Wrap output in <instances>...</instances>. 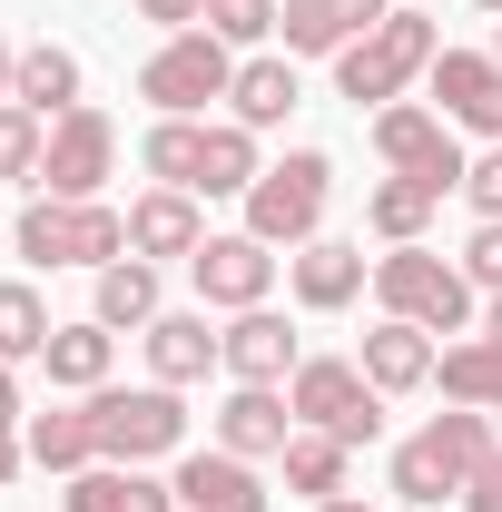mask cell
Returning <instances> with one entry per match:
<instances>
[{
  "label": "cell",
  "mask_w": 502,
  "mask_h": 512,
  "mask_svg": "<svg viewBox=\"0 0 502 512\" xmlns=\"http://www.w3.org/2000/svg\"><path fill=\"white\" fill-rule=\"evenodd\" d=\"M375 306L424 335H473L483 325V286L463 276V256H434V247H384L375 256Z\"/></svg>",
  "instance_id": "1"
},
{
  "label": "cell",
  "mask_w": 502,
  "mask_h": 512,
  "mask_svg": "<svg viewBox=\"0 0 502 512\" xmlns=\"http://www.w3.org/2000/svg\"><path fill=\"white\" fill-rule=\"evenodd\" d=\"M493 444H502L493 414L453 404V414H434L424 434H404V444H394V493H404L414 512H434L443 493H473V473L493 463Z\"/></svg>",
  "instance_id": "2"
},
{
  "label": "cell",
  "mask_w": 502,
  "mask_h": 512,
  "mask_svg": "<svg viewBox=\"0 0 502 512\" xmlns=\"http://www.w3.org/2000/svg\"><path fill=\"white\" fill-rule=\"evenodd\" d=\"M10 247L30 256V266H119L128 256V207L109 197H30L20 207V227H10Z\"/></svg>",
  "instance_id": "3"
},
{
  "label": "cell",
  "mask_w": 502,
  "mask_h": 512,
  "mask_svg": "<svg viewBox=\"0 0 502 512\" xmlns=\"http://www.w3.org/2000/svg\"><path fill=\"white\" fill-rule=\"evenodd\" d=\"M434 50H443V30L424 20V10H384L375 30H365V40L335 60V89H345L355 109H394V99H404V89L434 69Z\"/></svg>",
  "instance_id": "4"
},
{
  "label": "cell",
  "mask_w": 502,
  "mask_h": 512,
  "mask_svg": "<svg viewBox=\"0 0 502 512\" xmlns=\"http://www.w3.org/2000/svg\"><path fill=\"white\" fill-rule=\"evenodd\" d=\"M237 207H247V237L306 247V237H325V207H335V158L325 148H286V158H266V178Z\"/></svg>",
  "instance_id": "5"
},
{
  "label": "cell",
  "mask_w": 502,
  "mask_h": 512,
  "mask_svg": "<svg viewBox=\"0 0 502 512\" xmlns=\"http://www.w3.org/2000/svg\"><path fill=\"white\" fill-rule=\"evenodd\" d=\"M89 404V424H99V463H168V453H188V404H178V384H99V394H79Z\"/></svg>",
  "instance_id": "6"
},
{
  "label": "cell",
  "mask_w": 502,
  "mask_h": 512,
  "mask_svg": "<svg viewBox=\"0 0 502 512\" xmlns=\"http://www.w3.org/2000/svg\"><path fill=\"white\" fill-rule=\"evenodd\" d=\"M227 89H237V50L217 30H168L138 69V99L158 119H207V99H227Z\"/></svg>",
  "instance_id": "7"
},
{
  "label": "cell",
  "mask_w": 502,
  "mask_h": 512,
  "mask_svg": "<svg viewBox=\"0 0 502 512\" xmlns=\"http://www.w3.org/2000/svg\"><path fill=\"white\" fill-rule=\"evenodd\" d=\"M286 404H296V424L335 434V444H375L384 434V394L365 384L355 355H306V365L286 375Z\"/></svg>",
  "instance_id": "8"
},
{
  "label": "cell",
  "mask_w": 502,
  "mask_h": 512,
  "mask_svg": "<svg viewBox=\"0 0 502 512\" xmlns=\"http://www.w3.org/2000/svg\"><path fill=\"white\" fill-rule=\"evenodd\" d=\"M375 158L394 168V178H424V188L463 197V128L443 119V109H414V99H394V109H375Z\"/></svg>",
  "instance_id": "9"
},
{
  "label": "cell",
  "mask_w": 502,
  "mask_h": 512,
  "mask_svg": "<svg viewBox=\"0 0 502 512\" xmlns=\"http://www.w3.org/2000/svg\"><path fill=\"white\" fill-rule=\"evenodd\" d=\"M109 168H119V128L99 99H79L69 119H50V148H40V188L30 197H99L109 188Z\"/></svg>",
  "instance_id": "10"
},
{
  "label": "cell",
  "mask_w": 502,
  "mask_h": 512,
  "mask_svg": "<svg viewBox=\"0 0 502 512\" xmlns=\"http://www.w3.org/2000/svg\"><path fill=\"white\" fill-rule=\"evenodd\" d=\"M188 276H197V306L247 316V306H266V296H276V247H266V237H247V227H227V237H207V247L188 256Z\"/></svg>",
  "instance_id": "11"
},
{
  "label": "cell",
  "mask_w": 502,
  "mask_h": 512,
  "mask_svg": "<svg viewBox=\"0 0 502 512\" xmlns=\"http://www.w3.org/2000/svg\"><path fill=\"white\" fill-rule=\"evenodd\" d=\"M424 99H434L463 138H502V60H493V50H434Z\"/></svg>",
  "instance_id": "12"
},
{
  "label": "cell",
  "mask_w": 502,
  "mask_h": 512,
  "mask_svg": "<svg viewBox=\"0 0 502 512\" xmlns=\"http://www.w3.org/2000/svg\"><path fill=\"white\" fill-rule=\"evenodd\" d=\"M217 365H227L237 384H286L296 365H306V335L276 316V306H247V316L217 325Z\"/></svg>",
  "instance_id": "13"
},
{
  "label": "cell",
  "mask_w": 502,
  "mask_h": 512,
  "mask_svg": "<svg viewBox=\"0 0 502 512\" xmlns=\"http://www.w3.org/2000/svg\"><path fill=\"white\" fill-rule=\"evenodd\" d=\"M286 286H296L306 316H335V306H355V296L375 286V256L345 247V237H306V247L286 256Z\"/></svg>",
  "instance_id": "14"
},
{
  "label": "cell",
  "mask_w": 502,
  "mask_h": 512,
  "mask_svg": "<svg viewBox=\"0 0 502 512\" xmlns=\"http://www.w3.org/2000/svg\"><path fill=\"white\" fill-rule=\"evenodd\" d=\"M384 10H394V0H286L276 40H286V60H345Z\"/></svg>",
  "instance_id": "15"
},
{
  "label": "cell",
  "mask_w": 502,
  "mask_h": 512,
  "mask_svg": "<svg viewBox=\"0 0 502 512\" xmlns=\"http://www.w3.org/2000/svg\"><path fill=\"white\" fill-rule=\"evenodd\" d=\"M178 512H266V473H256L247 453L207 444V453H178Z\"/></svg>",
  "instance_id": "16"
},
{
  "label": "cell",
  "mask_w": 502,
  "mask_h": 512,
  "mask_svg": "<svg viewBox=\"0 0 502 512\" xmlns=\"http://www.w3.org/2000/svg\"><path fill=\"white\" fill-rule=\"evenodd\" d=\"M217 444L247 453V463H276V453L296 444V404H286V384H237V394L217 404Z\"/></svg>",
  "instance_id": "17"
},
{
  "label": "cell",
  "mask_w": 502,
  "mask_h": 512,
  "mask_svg": "<svg viewBox=\"0 0 502 512\" xmlns=\"http://www.w3.org/2000/svg\"><path fill=\"white\" fill-rule=\"evenodd\" d=\"M207 247V217H197L188 188H148L128 197V256H148V266H168V256H197Z\"/></svg>",
  "instance_id": "18"
},
{
  "label": "cell",
  "mask_w": 502,
  "mask_h": 512,
  "mask_svg": "<svg viewBox=\"0 0 502 512\" xmlns=\"http://www.w3.org/2000/svg\"><path fill=\"white\" fill-rule=\"evenodd\" d=\"M60 512H178V483H158L148 463H89L69 473Z\"/></svg>",
  "instance_id": "19"
},
{
  "label": "cell",
  "mask_w": 502,
  "mask_h": 512,
  "mask_svg": "<svg viewBox=\"0 0 502 512\" xmlns=\"http://www.w3.org/2000/svg\"><path fill=\"white\" fill-rule=\"evenodd\" d=\"M89 316L109 325V335H148V325L168 316V286H158V266H148V256L99 266V286H89Z\"/></svg>",
  "instance_id": "20"
},
{
  "label": "cell",
  "mask_w": 502,
  "mask_h": 512,
  "mask_svg": "<svg viewBox=\"0 0 502 512\" xmlns=\"http://www.w3.org/2000/svg\"><path fill=\"white\" fill-rule=\"evenodd\" d=\"M355 365H365V384H375L384 404H394V394H424V384H434V335H424V325H404V316H384L375 335H365V355H355Z\"/></svg>",
  "instance_id": "21"
},
{
  "label": "cell",
  "mask_w": 502,
  "mask_h": 512,
  "mask_svg": "<svg viewBox=\"0 0 502 512\" xmlns=\"http://www.w3.org/2000/svg\"><path fill=\"white\" fill-rule=\"evenodd\" d=\"M207 365H217L207 306H168V316L148 325V384H207Z\"/></svg>",
  "instance_id": "22"
},
{
  "label": "cell",
  "mask_w": 502,
  "mask_h": 512,
  "mask_svg": "<svg viewBox=\"0 0 502 512\" xmlns=\"http://www.w3.org/2000/svg\"><path fill=\"white\" fill-rule=\"evenodd\" d=\"M79 89H89V69H79V50H60V40H30L20 69H10V99H20L30 119H69Z\"/></svg>",
  "instance_id": "23"
},
{
  "label": "cell",
  "mask_w": 502,
  "mask_h": 512,
  "mask_svg": "<svg viewBox=\"0 0 502 512\" xmlns=\"http://www.w3.org/2000/svg\"><path fill=\"white\" fill-rule=\"evenodd\" d=\"M20 444H30V463H40V473H89V463H99V424H89V404H50V414H30V424H20Z\"/></svg>",
  "instance_id": "24"
},
{
  "label": "cell",
  "mask_w": 502,
  "mask_h": 512,
  "mask_svg": "<svg viewBox=\"0 0 502 512\" xmlns=\"http://www.w3.org/2000/svg\"><path fill=\"white\" fill-rule=\"evenodd\" d=\"M434 384H443V404L502 414V345H493V335H453V345L434 355Z\"/></svg>",
  "instance_id": "25"
},
{
  "label": "cell",
  "mask_w": 502,
  "mask_h": 512,
  "mask_svg": "<svg viewBox=\"0 0 502 512\" xmlns=\"http://www.w3.org/2000/svg\"><path fill=\"white\" fill-rule=\"evenodd\" d=\"M227 119L256 128V138H266V128H286V119H296V60H266V50H256V60H237Z\"/></svg>",
  "instance_id": "26"
},
{
  "label": "cell",
  "mask_w": 502,
  "mask_h": 512,
  "mask_svg": "<svg viewBox=\"0 0 502 512\" xmlns=\"http://www.w3.org/2000/svg\"><path fill=\"white\" fill-rule=\"evenodd\" d=\"M138 168H148L158 188H188V197H197V178H207V119H148Z\"/></svg>",
  "instance_id": "27"
},
{
  "label": "cell",
  "mask_w": 502,
  "mask_h": 512,
  "mask_svg": "<svg viewBox=\"0 0 502 512\" xmlns=\"http://www.w3.org/2000/svg\"><path fill=\"white\" fill-rule=\"evenodd\" d=\"M434 207H443V188H424V178H394V168H384V188H365V227H375L384 247H424Z\"/></svg>",
  "instance_id": "28"
},
{
  "label": "cell",
  "mask_w": 502,
  "mask_h": 512,
  "mask_svg": "<svg viewBox=\"0 0 502 512\" xmlns=\"http://www.w3.org/2000/svg\"><path fill=\"white\" fill-rule=\"evenodd\" d=\"M109 355H119V335H109L99 316H79V325L50 335V355H40V365H50L60 394H99V384H109Z\"/></svg>",
  "instance_id": "29"
},
{
  "label": "cell",
  "mask_w": 502,
  "mask_h": 512,
  "mask_svg": "<svg viewBox=\"0 0 502 512\" xmlns=\"http://www.w3.org/2000/svg\"><path fill=\"white\" fill-rule=\"evenodd\" d=\"M276 463H286V493H306V503H335V493H345V463H355V444H335V434L296 424V444L276 453Z\"/></svg>",
  "instance_id": "30"
},
{
  "label": "cell",
  "mask_w": 502,
  "mask_h": 512,
  "mask_svg": "<svg viewBox=\"0 0 502 512\" xmlns=\"http://www.w3.org/2000/svg\"><path fill=\"white\" fill-rule=\"evenodd\" d=\"M50 306H40V286L30 276H0V365H40L50 355Z\"/></svg>",
  "instance_id": "31"
},
{
  "label": "cell",
  "mask_w": 502,
  "mask_h": 512,
  "mask_svg": "<svg viewBox=\"0 0 502 512\" xmlns=\"http://www.w3.org/2000/svg\"><path fill=\"white\" fill-rule=\"evenodd\" d=\"M256 178H266V158H256V128L207 119V178H197V197H247Z\"/></svg>",
  "instance_id": "32"
},
{
  "label": "cell",
  "mask_w": 502,
  "mask_h": 512,
  "mask_svg": "<svg viewBox=\"0 0 502 512\" xmlns=\"http://www.w3.org/2000/svg\"><path fill=\"white\" fill-rule=\"evenodd\" d=\"M40 148H50V119H30L20 99H0V178L10 188H40Z\"/></svg>",
  "instance_id": "33"
},
{
  "label": "cell",
  "mask_w": 502,
  "mask_h": 512,
  "mask_svg": "<svg viewBox=\"0 0 502 512\" xmlns=\"http://www.w3.org/2000/svg\"><path fill=\"white\" fill-rule=\"evenodd\" d=\"M276 20H286V0H207V20H197V30H217L227 50H266V40H276Z\"/></svg>",
  "instance_id": "34"
},
{
  "label": "cell",
  "mask_w": 502,
  "mask_h": 512,
  "mask_svg": "<svg viewBox=\"0 0 502 512\" xmlns=\"http://www.w3.org/2000/svg\"><path fill=\"white\" fill-rule=\"evenodd\" d=\"M463 276H473L483 296H502V217H483V227L463 237Z\"/></svg>",
  "instance_id": "35"
},
{
  "label": "cell",
  "mask_w": 502,
  "mask_h": 512,
  "mask_svg": "<svg viewBox=\"0 0 502 512\" xmlns=\"http://www.w3.org/2000/svg\"><path fill=\"white\" fill-rule=\"evenodd\" d=\"M463 197H473V217H502V138L463 168Z\"/></svg>",
  "instance_id": "36"
},
{
  "label": "cell",
  "mask_w": 502,
  "mask_h": 512,
  "mask_svg": "<svg viewBox=\"0 0 502 512\" xmlns=\"http://www.w3.org/2000/svg\"><path fill=\"white\" fill-rule=\"evenodd\" d=\"M138 20H158V30H197L207 0H138Z\"/></svg>",
  "instance_id": "37"
},
{
  "label": "cell",
  "mask_w": 502,
  "mask_h": 512,
  "mask_svg": "<svg viewBox=\"0 0 502 512\" xmlns=\"http://www.w3.org/2000/svg\"><path fill=\"white\" fill-rule=\"evenodd\" d=\"M463 512H502V444H493V463L473 473V493H463Z\"/></svg>",
  "instance_id": "38"
},
{
  "label": "cell",
  "mask_w": 502,
  "mask_h": 512,
  "mask_svg": "<svg viewBox=\"0 0 502 512\" xmlns=\"http://www.w3.org/2000/svg\"><path fill=\"white\" fill-rule=\"evenodd\" d=\"M20 463H30V444H20V424H0V493L20 483Z\"/></svg>",
  "instance_id": "39"
},
{
  "label": "cell",
  "mask_w": 502,
  "mask_h": 512,
  "mask_svg": "<svg viewBox=\"0 0 502 512\" xmlns=\"http://www.w3.org/2000/svg\"><path fill=\"white\" fill-rule=\"evenodd\" d=\"M0 424H30V404H20V365H0Z\"/></svg>",
  "instance_id": "40"
},
{
  "label": "cell",
  "mask_w": 502,
  "mask_h": 512,
  "mask_svg": "<svg viewBox=\"0 0 502 512\" xmlns=\"http://www.w3.org/2000/svg\"><path fill=\"white\" fill-rule=\"evenodd\" d=\"M473 335H493V345H502V296H483V325H473Z\"/></svg>",
  "instance_id": "41"
},
{
  "label": "cell",
  "mask_w": 502,
  "mask_h": 512,
  "mask_svg": "<svg viewBox=\"0 0 502 512\" xmlns=\"http://www.w3.org/2000/svg\"><path fill=\"white\" fill-rule=\"evenodd\" d=\"M10 69H20V50H10V40H0V99H10Z\"/></svg>",
  "instance_id": "42"
},
{
  "label": "cell",
  "mask_w": 502,
  "mask_h": 512,
  "mask_svg": "<svg viewBox=\"0 0 502 512\" xmlns=\"http://www.w3.org/2000/svg\"><path fill=\"white\" fill-rule=\"evenodd\" d=\"M315 512H375V503H355V493H335V503H315Z\"/></svg>",
  "instance_id": "43"
},
{
  "label": "cell",
  "mask_w": 502,
  "mask_h": 512,
  "mask_svg": "<svg viewBox=\"0 0 502 512\" xmlns=\"http://www.w3.org/2000/svg\"><path fill=\"white\" fill-rule=\"evenodd\" d=\"M473 10H493V20H502V0H473Z\"/></svg>",
  "instance_id": "44"
},
{
  "label": "cell",
  "mask_w": 502,
  "mask_h": 512,
  "mask_svg": "<svg viewBox=\"0 0 502 512\" xmlns=\"http://www.w3.org/2000/svg\"><path fill=\"white\" fill-rule=\"evenodd\" d=\"M493 60H502V20H493Z\"/></svg>",
  "instance_id": "45"
}]
</instances>
